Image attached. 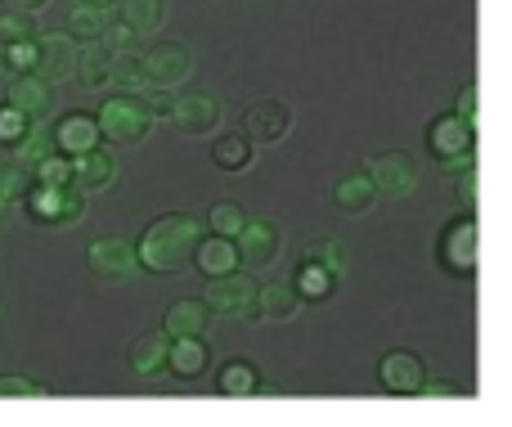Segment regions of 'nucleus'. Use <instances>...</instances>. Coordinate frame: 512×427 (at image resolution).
Wrapping results in <instances>:
<instances>
[{"mask_svg": "<svg viewBox=\"0 0 512 427\" xmlns=\"http://www.w3.org/2000/svg\"><path fill=\"white\" fill-rule=\"evenodd\" d=\"M203 221L189 212H167L158 216V221L149 225V230L140 234V248H135V257H140V266H149L153 275H180V270L189 266V257H194L198 239H203Z\"/></svg>", "mask_w": 512, "mask_h": 427, "instance_id": "nucleus-1", "label": "nucleus"}, {"mask_svg": "<svg viewBox=\"0 0 512 427\" xmlns=\"http://www.w3.org/2000/svg\"><path fill=\"white\" fill-rule=\"evenodd\" d=\"M95 126H99V140H108V144H140L153 126V113L144 108V99L135 90H122V95L99 104Z\"/></svg>", "mask_w": 512, "mask_h": 427, "instance_id": "nucleus-2", "label": "nucleus"}, {"mask_svg": "<svg viewBox=\"0 0 512 427\" xmlns=\"http://www.w3.org/2000/svg\"><path fill=\"white\" fill-rule=\"evenodd\" d=\"M23 203L36 221H50V225H77L86 216V194L72 180L68 185H32L23 194Z\"/></svg>", "mask_w": 512, "mask_h": 427, "instance_id": "nucleus-3", "label": "nucleus"}, {"mask_svg": "<svg viewBox=\"0 0 512 427\" xmlns=\"http://www.w3.org/2000/svg\"><path fill=\"white\" fill-rule=\"evenodd\" d=\"M364 171H369V180H373V194L391 198V203H400V198H409L418 189V162L409 158L405 149L378 153V158H373Z\"/></svg>", "mask_w": 512, "mask_h": 427, "instance_id": "nucleus-4", "label": "nucleus"}, {"mask_svg": "<svg viewBox=\"0 0 512 427\" xmlns=\"http://www.w3.org/2000/svg\"><path fill=\"white\" fill-rule=\"evenodd\" d=\"M32 72L45 77L50 86H63V81L77 77V41L68 32H36L32 41Z\"/></svg>", "mask_w": 512, "mask_h": 427, "instance_id": "nucleus-5", "label": "nucleus"}, {"mask_svg": "<svg viewBox=\"0 0 512 427\" xmlns=\"http://www.w3.org/2000/svg\"><path fill=\"white\" fill-rule=\"evenodd\" d=\"M207 306H212V315H230V320H256V279L239 275V270H230V275H212L207 279Z\"/></svg>", "mask_w": 512, "mask_h": 427, "instance_id": "nucleus-6", "label": "nucleus"}, {"mask_svg": "<svg viewBox=\"0 0 512 427\" xmlns=\"http://www.w3.org/2000/svg\"><path fill=\"white\" fill-rule=\"evenodd\" d=\"M234 252H239L243 270H265L279 261L283 252V234L274 221H243V230L234 234Z\"/></svg>", "mask_w": 512, "mask_h": 427, "instance_id": "nucleus-7", "label": "nucleus"}, {"mask_svg": "<svg viewBox=\"0 0 512 427\" xmlns=\"http://www.w3.org/2000/svg\"><path fill=\"white\" fill-rule=\"evenodd\" d=\"M86 266L99 284H126V279L140 270V257L126 239H95L86 252Z\"/></svg>", "mask_w": 512, "mask_h": 427, "instance_id": "nucleus-8", "label": "nucleus"}, {"mask_svg": "<svg viewBox=\"0 0 512 427\" xmlns=\"http://www.w3.org/2000/svg\"><path fill=\"white\" fill-rule=\"evenodd\" d=\"M194 77V54L185 45H153V54H144V86L176 90Z\"/></svg>", "mask_w": 512, "mask_h": 427, "instance_id": "nucleus-9", "label": "nucleus"}, {"mask_svg": "<svg viewBox=\"0 0 512 427\" xmlns=\"http://www.w3.org/2000/svg\"><path fill=\"white\" fill-rule=\"evenodd\" d=\"M5 86H9V104H14L23 117H32V122H50V113H54V86L50 81L36 77V72H14Z\"/></svg>", "mask_w": 512, "mask_h": 427, "instance_id": "nucleus-10", "label": "nucleus"}, {"mask_svg": "<svg viewBox=\"0 0 512 427\" xmlns=\"http://www.w3.org/2000/svg\"><path fill=\"white\" fill-rule=\"evenodd\" d=\"M72 185L81 194H99V189L117 185V153L113 149H86V153H72Z\"/></svg>", "mask_w": 512, "mask_h": 427, "instance_id": "nucleus-11", "label": "nucleus"}, {"mask_svg": "<svg viewBox=\"0 0 512 427\" xmlns=\"http://www.w3.org/2000/svg\"><path fill=\"white\" fill-rule=\"evenodd\" d=\"M378 378H382V387H387L391 396H418L423 392L427 365H423L418 351H391V356H382Z\"/></svg>", "mask_w": 512, "mask_h": 427, "instance_id": "nucleus-12", "label": "nucleus"}, {"mask_svg": "<svg viewBox=\"0 0 512 427\" xmlns=\"http://www.w3.org/2000/svg\"><path fill=\"white\" fill-rule=\"evenodd\" d=\"M292 126V113L283 99H256V104L243 113V135H248L252 144H274L283 140Z\"/></svg>", "mask_w": 512, "mask_h": 427, "instance_id": "nucleus-13", "label": "nucleus"}, {"mask_svg": "<svg viewBox=\"0 0 512 427\" xmlns=\"http://www.w3.org/2000/svg\"><path fill=\"white\" fill-rule=\"evenodd\" d=\"M167 351H171V333L167 329L140 333V338L131 342V351H126V360H131V374L140 378V383H153V378L167 369Z\"/></svg>", "mask_w": 512, "mask_h": 427, "instance_id": "nucleus-14", "label": "nucleus"}, {"mask_svg": "<svg viewBox=\"0 0 512 427\" xmlns=\"http://www.w3.org/2000/svg\"><path fill=\"white\" fill-rule=\"evenodd\" d=\"M207 365H212V347H207L203 333H185V338H171L167 369H171L176 378L194 383V378H203V374H207Z\"/></svg>", "mask_w": 512, "mask_h": 427, "instance_id": "nucleus-15", "label": "nucleus"}, {"mask_svg": "<svg viewBox=\"0 0 512 427\" xmlns=\"http://www.w3.org/2000/svg\"><path fill=\"white\" fill-rule=\"evenodd\" d=\"M171 117L185 135H212L216 122H221V104L212 95H180L171 104Z\"/></svg>", "mask_w": 512, "mask_h": 427, "instance_id": "nucleus-16", "label": "nucleus"}, {"mask_svg": "<svg viewBox=\"0 0 512 427\" xmlns=\"http://www.w3.org/2000/svg\"><path fill=\"white\" fill-rule=\"evenodd\" d=\"M441 257L450 261L454 275H472L477 270V221H454L441 234Z\"/></svg>", "mask_w": 512, "mask_h": 427, "instance_id": "nucleus-17", "label": "nucleus"}, {"mask_svg": "<svg viewBox=\"0 0 512 427\" xmlns=\"http://www.w3.org/2000/svg\"><path fill=\"white\" fill-rule=\"evenodd\" d=\"M50 144L59 153H86V149H95L99 144V126H95V117H81V113H63L59 122L50 126Z\"/></svg>", "mask_w": 512, "mask_h": 427, "instance_id": "nucleus-18", "label": "nucleus"}, {"mask_svg": "<svg viewBox=\"0 0 512 427\" xmlns=\"http://www.w3.org/2000/svg\"><path fill=\"white\" fill-rule=\"evenodd\" d=\"M472 135L477 131H472L459 113H441L432 126H427V144H432V153L441 162L454 158V153H463V149H472Z\"/></svg>", "mask_w": 512, "mask_h": 427, "instance_id": "nucleus-19", "label": "nucleus"}, {"mask_svg": "<svg viewBox=\"0 0 512 427\" xmlns=\"http://www.w3.org/2000/svg\"><path fill=\"white\" fill-rule=\"evenodd\" d=\"M162 329H167L171 338H185V333H207V329H212V306H207L203 297H180V302L167 306Z\"/></svg>", "mask_w": 512, "mask_h": 427, "instance_id": "nucleus-20", "label": "nucleus"}, {"mask_svg": "<svg viewBox=\"0 0 512 427\" xmlns=\"http://www.w3.org/2000/svg\"><path fill=\"white\" fill-rule=\"evenodd\" d=\"M333 203H337V212H346V216H364L373 203H378V194H373V180H369V171H346L342 180L333 185Z\"/></svg>", "mask_w": 512, "mask_h": 427, "instance_id": "nucleus-21", "label": "nucleus"}, {"mask_svg": "<svg viewBox=\"0 0 512 427\" xmlns=\"http://www.w3.org/2000/svg\"><path fill=\"white\" fill-rule=\"evenodd\" d=\"M194 261L198 270H203L207 279L212 275H230V270H239V252H234V239H221V234H203L194 248Z\"/></svg>", "mask_w": 512, "mask_h": 427, "instance_id": "nucleus-22", "label": "nucleus"}, {"mask_svg": "<svg viewBox=\"0 0 512 427\" xmlns=\"http://www.w3.org/2000/svg\"><path fill=\"white\" fill-rule=\"evenodd\" d=\"M301 302L306 297L292 284H256V315H265V320H297Z\"/></svg>", "mask_w": 512, "mask_h": 427, "instance_id": "nucleus-23", "label": "nucleus"}, {"mask_svg": "<svg viewBox=\"0 0 512 427\" xmlns=\"http://www.w3.org/2000/svg\"><path fill=\"white\" fill-rule=\"evenodd\" d=\"M108 63H113V45H108V41H90L86 50H77V77H72V81L99 90L108 81Z\"/></svg>", "mask_w": 512, "mask_h": 427, "instance_id": "nucleus-24", "label": "nucleus"}, {"mask_svg": "<svg viewBox=\"0 0 512 427\" xmlns=\"http://www.w3.org/2000/svg\"><path fill=\"white\" fill-rule=\"evenodd\" d=\"M113 18V5H72L68 9V36H81V41H104V27Z\"/></svg>", "mask_w": 512, "mask_h": 427, "instance_id": "nucleus-25", "label": "nucleus"}, {"mask_svg": "<svg viewBox=\"0 0 512 427\" xmlns=\"http://www.w3.org/2000/svg\"><path fill=\"white\" fill-rule=\"evenodd\" d=\"M306 261H315L319 270H328L333 279L346 275V266H351V248H346V239H315L306 252Z\"/></svg>", "mask_w": 512, "mask_h": 427, "instance_id": "nucleus-26", "label": "nucleus"}, {"mask_svg": "<svg viewBox=\"0 0 512 427\" xmlns=\"http://www.w3.org/2000/svg\"><path fill=\"white\" fill-rule=\"evenodd\" d=\"M122 23L131 27V32H158L162 18H167V5L162 0H122Z\"/></svg>", "mask_w": 512, "mask_h": 427, "instance_id": "nucleus-27", "label": "nucleus"}, {"mask_svg": "<svg viewBox=\"0 0 512 427\" xmlns=\"http://www.w3.org/2000/svg\"><path fill=\"white\" fill-rule=\"evenodd\" d=\"M212 162L216 167H225V171H243L252 162V140L243 131H225L221 140H216V149H212Z\"/></svg>", "mask_w": 512, "mask_h": 427, "instance_id": "nucleus-28", "label": "nucleus"}, {"mask_svg": "<svg viewBox=\"0 0 512 427\" xmlns=\"http://www.w3.org/2000/svg\"><path fill=\"white\" fill-rule=\"evenodd\" d=\"M256 369L252 360H230V365L221 369V378H216V392L221 396H256Z\"/></svg>", "mask_w": 512, "mask_h": 427, "instance_id": "nucleus-29", "label": "nucleus"}, {"mask_svg": "<svg viewBox=\"0 0 512 427\" xmlns=\"http://www.w3.org/2000/svg\"><path fill=\"white\" fill-rule=\"evenodd\" d=\"M108 81H117L122 90H144V54H135V50H113V63H108Z\"/></svg>", "mask_w": 512, "mask_h": 427, "instance_id": "nucleus-30", "label": "nucleus"}, {"mask_svg": "<svg viewBox=\"0 0 512 427\" xmlns=\"http://www.w3.org/2000/svg\"><path fill=\"white\" fill-rule=\"evenodd\" d=\"M32 185H36V180H32V162H23V158L0 162V198H9V203H23V194Z\"/></svg>", "mask_w": 512, "mask_h": 427, "instance_id": "nucleus-31", "label": "nucleus"}, {"mask_svg": "<svg viewBox=\"0 0 512 427\" xmlns=\"http://www.w3.org/2000/svg\"><path fill=\"white\" fill-rule=\"evenodd\" d=\"M9 149H14V158H23V162L45 158V153L54 149V144H50V126H45V122H27V126H23V135H18V140L9 144Z\"/></svg>", "mask_w": 512, "mask_h": 427, "instance_id": "nucleus-32", "label": "nucleus"}, {"mask_svg": "<svg viewBox=\"0 0 512 427\" xmlns=\"http://www.w3.org/2000/svg\"><path fill=\"white\" fill-rule=\"evenodd\" d=\"M243 221H248V212H243L239 203H212V212H207L203 230H207V234H221V239H234V234L243 230Z\"/></svg>", "mask_w": 512, "mask_h": 427, "instance_id": "nucleus-33", "label": "nucleus"}, {"mask_svg": "<svg viewBox=\"0 0 512 427\" xmlns=\"http://www.w3.org/2000/svg\"><path fill=\"white\" fill-rule=\"evenodd\" d=\"M32 180H36V185H68V180H72L68 153L50 149L45 158H36V162H32Z\"/></svg>", "mask_w": 512, "mask_h": 427, "instance_id": "nucleus-34", "label": "nucleus"}, {"mask_svg": "<svg viewBox=\"0 0 512 427\" xmlns=\"http://www.w3.org/2000/svg\"><path fill=\"white\" fill-rule=\"evenodd\" d=\"M0 41L14 45V41H36V18L32 9H5L0 14Z\"/></svg>", "mask_w": 512, "mask_h": 427, "instance_id": "nucleus-35", "label": "nucleus"}, {"mask_svg": "<svg viewBox=\"0 0 512 427\" xmlns=\"http://www.w3.org/2000/svg\"><path fill=\"white\" fill-rule=\"evenodd\" d=\"M333 284H337V279L328 275V270H319L315 261H306V270L297 275V284H292V288H297V293H306V297H328V293H333Z\"/></svg>", "mask_w": 512, "mask_h": 427, "instance_id": "nucleus-36", "label": "nucleus"}, {"mask_svg": "<svg viewBox=\"0 0 512 427\" xmlns=\"http://www.w3.org/2000/svg\"><path fill=\"white\" fill-rule=\"evenodd\" d=\"M27 122H32V117H23V113H18V108L5 99V104H0V144H14L18 135H23Z\"/></svg>", "mask_w": 512, "mask_h": 427, "instance_id": "nucleus-37", "label": "nucleus"}, {"mask_svg": "<svg viewBox=\"0 0 512 427\" xmlns=\"http://www.w3.org/2000/svg\"><path fill=\"white\" fill-rule=\"evenodd\" d=\"M5 396H45L41 383H32V378H18V374H5L0 378V401Z\"/></svg>", "mask_w": 512, "mask_h": 427, "instance_id": "nucleus-38", "label": "nucleus"}, {"mask_svg": "<svg viewBox=\"0 0 512 427\" xmlns=\"http://www.w3.org/2000/svg\"><path fill=\"white\" fill-rule=\"evenodd\" d=\"M481 180H477V167H468V171H459V203H463V212H477V198H481Z\"/></svg>", "mask_w": 512, "mask_h": 427, "instance_id": "nucleus-39", "label": "nucleus"}, {"mask_svg": "<svg viewBox=\"0 0 512 427\" xmlns=\"http://www.w3.org/2000/svg\"><path fill=\"white\" fill-rule=\"evenodd\" d=\"M454 113H459L463 122H468L472 131H477V117H481V90H477V86H463V95H459V108H454Z\"/></svg>", "mask_w": 512, "mask_h": 427, "instance_id": "nucleus-40", "label": "nucleus"}, {"mask_svg": "<svg viewBox=\"0 0 512 427\" xmlns=\"http://www.w3.org/2000/svg\"><path fill=\"white\" fill-rule=\"evenodd\" d=\"M140 99H144V108H149L153 117H171V104H176L171 90H162V86H149V95H140Z\"/></svg>", "mask_w": 512, "mask_h": 427, "instance_id": "nucleus-41", "label": "nucleus"}, {"mask_svg": "<svg viewBox=\"0 0 512 427\" xmlns=\"http://www.w3.org/2000/svg\"><path fill=\"white\" fill-rule=\"evenodd\" d=\"M423 392L441 401V396H463V387H459V383H450V378H423Z\"/></svg>", "mask_w": 512, "mask_h": 427, "instance_id": "nucleus-42", "label": "nucleus"}, {"mask_svg": "<svg viewBox=\"0 0 512 427\" xmlns=\"http://www.w3.org/2000/svg\"><path fill=\"white\" fill-rule=\"evenodd\" d=\"M441 167H445V171H454V176H459V171L477 167V149H463V153H454V158H445Z\"/></svg>", "mask_w": 512, "mask_h": 427, "instance_id": "nucleus-43", "label": "nucleus"}, {"mask_svg": "<svg viewBox=\"0 0 512 427\" xmlns=\"http://www.w3.org/2000/svg\"><path fill=\"white\" fill-rule=\"evenodd\" d=\"M14 77V59H9V45L0 41V81H9Z\"/></svg>", "mask_w": 512, "mask_h": 427, "instance_id": "nucleus-44", "label": "nucleus"}, {"mask_svg": "<svg viewBox=\"0 0 512 427\" xmlns=\"http://www.w3.org/2000/svg\"><path fill=\"white\" fill-rule=\"evenodd\" d=\"M9 212H14V203H9V198H0V225L9 221Z\"/></svg>", "mask_w": 512, "mask_h": 427, "instance_id": "nucleus-45", "label": "nucleus"}, {"mask_svg": "<svg viewBox=\"0 0 512 427\" xmlns=\"http://www.w3.org/2000/svg\"><path fill=\"white\" fill-rule=\"evenodd\" d=\"M14 9H36V5H45V0H9Z\"/></svg>", "mask_w": 512, "mask_h": 427, "instance_id": "nucleus-46", "label": "nucleus"}, {"mask_svg": "<svg viewBox=\"0 0 512 427\" xmlns=\"http://www.w3.org/2000/svg\"><path fill=\"white\" fill-rule=\"evenodd\" d=\"M86 5H113V0H86Z\"/></svg>", "mask_w": 512, "mask_h": 427, "instance_id": "nucleus-47", "label": "nucleus"}]
</instances>
